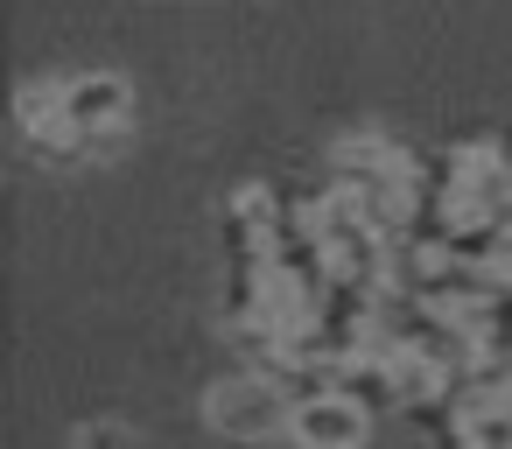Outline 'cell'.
<instances>
[{"instance_id": "6da1fadb", "label": "cell", "mask_w": 512, "mask_h": 449, "mask_svg": "<svg viewBox=\"0 0 512 449\" xmlns=\"http://www.w3.org/2000/svg\"><path fill=\"white\" fill-rule=\"evenodd\" d=\"M57 106H64V127L78 148H113L134 127V85L120 71H71L57 85Z\"/></svg>"}, {"instance_id": "5b68a950", "label": "cell", "mask_w": 512, "mask_h": 449, "mask_svg": "<svg viewBox=\"0 0 512 449\" xmlns=\"http://www.w3.org/2000/svg\"><path fill=\"white\" fill-rule=\"evenodd\" d=\"M78 449H134V428L127 421H85L78 428Z\"/></svg>"}, {"instance_id": "7a4b0ae2", "label": "cell", "mask_w": 512, "mask_h": 449, "mask_svg": "<svg viewBox=\"0 0 512 449\" xmlns=\"http://www.w3.org/2000/svg\"><path fill=\"white\" fill-rule=\"evenodd\" d=\"M204 421H211V435H232V442H274V435H288V393L274 379L225 372L204 393Z\"/></svg>"}, {"instance_id": "277c9868", "label": "cell", "mask_w": 512, "mask_h": 449, "mask_svg": "<svg viewBox=\"0 0 512 449\" xmlns=\"http://www.w3.org/2000/svg\"><path fill=\"white\" fill-rule=\"evenodd\" d=\"M22 134L36 148H78L71 127H64V106H57V85H29L22 92Z\"/></svg>"}, {"instance_id": "3957f363", "label": "cell", "mask_w": 512, "mask_h": 449, "mask_svg": "<svg viewBox=\"0 0 512 449\" xmlns=\"http://www.w3.org/2000/svg\"><path fill=\"white\" fill-rule=\"evenodd\" d=\"M288 435L302 449H365L372 435V414L344 393H316V400H295L288 407Z\"/></svg>"}]
</instances>
